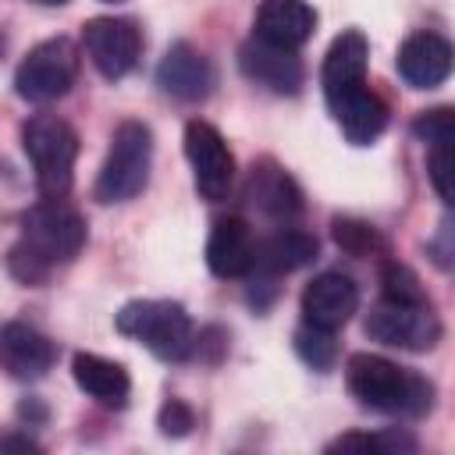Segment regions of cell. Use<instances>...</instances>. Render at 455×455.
<instances>
[{
    "mask_svg": "<svg viewBox=\"0 0 455 455\" xmlns=\"http://www.w3.org/2000/svg\"><path fill=\"white\" fill-rule=\"evenodd\" d=\"M53 363H57V345L43 331L18 323V320L0 327V370L4 373H11L14 380H39L53 370Z\"/></svg>",
    "mask_w": 455,
    "mask_h": 455,
    "instance_id": "8fae6325",
    "label": "cell"
},
{
    "mask_svg": "<svg viewBox=\"0 0 455 455\" xmlns=\"http://www.w3.org/2000/svg\"><path fill=\"white\" fill-rule=\"evenodd\" d=\"M156 85L174 96V100H185V103H196V100H206L210 89H213V68L210 60L188 46V43H174L160 68H156Z\"/></svg>",
    "mask_w": 455,
    "mask_h": 455,
    "instance_id": "9a60e30c",
    "label": "cell"
},
{
    "mask_svg": "<svg viewBox=\"0 0 455 455\" xmlns=\"http://www.w3.org/2000/svg\"><path fill=\"white\" fill-rule=\"evenodd\" d=\"M149 164H153L149 128L142 121H121L110 135V149L96 178V199L100 203L135 199L149 181Z\"/></svg>",
    "mask_w": 455,
    "mask_h": 455,
    "instance_id": "5b68a950",
    "label": "cell"
},
{
    "mask_svg": "<svg viewBox=\"0 0 455 455\" xmlns=\"http://www.w3.org/2000/svg\"><path fill=\"white\" fill-rule=\"evenodd\" d=\"M366 334L380 345H395L405 352H430L441 341V320L430 302H398L380 299L366 313Z\"/></svg>",
    "mask_w": 455,
    "mask_h": 455,
    "instance_id": "52a82bcc",
    "label": "cell"
},
{
    "mask_svg": "<svg viewBox=\"0 0 455 455\" xmlns=\"http://www.w3.org/2000/svg\"><path fill=\"white\" fill-rule=\"evenodd\" d=\"M75 75H78V50L71 39L57 36L25 53L14 75V89L28 103H53L75 85Z\"/></svg>",
    "mask_w": 455,
    "mask_h": 455,
    "instance_id": "8992f818",
    "label": "cell"
},
{
    "mask_svg": "<svg viewBox=\"0 0 455 455\" xmlns=\"http://www.w3.org/2000/svg\"><path fill=\"white\" fill-rule=\"evenodd\" d=\"M366 64H370V43L359 28H348L331 43V50L323 57V71H320L327 107H334L338 100H345L366 85Z\"/></svg>",
    "mask_w": 455,
    "mask_h": 455,
    "instance_id": "7c38bea8",
    "label": "cell"
},
{
    "mask_svg": "<svg viewBox=\"0 0 455 455\" xmlns=\"http://www.w3.org/2000/svg\"><path fill=\"white\" fill-rule=\"evenodd\" d=\"M185 156L192 164L199 196L210 203H220L235 181V156H231L224 135L210 121H188L185 124Z\"/></svg>",
    "mask_w": 455,
    "mask_h": 455,
    "instance_id": "9c48e42d",
    "label": "cell"
},
{
    "mask_svg": "<svg viewBox=\"0 0 455 455\" xmlns=\"http://www.w3.org/2000/svg\"><path fill=\"white\" fill-rule=\"evenodd\" d=\"M156 427H160V434H167V437H185V434H192V427H196V412H192L185 402L171 398V402L160 405Z\"/></svg>",
    "mask_w": 455,
    "mask_h": 455,
    "instance_id": "83f0119b",
    "label": "cell"
},
{
    "mask_svg": "<svg viewBox=\"0 0 455 455\" xmlns=\"http://www.w3.org/2000/svg\"><path fill=\"white\" fill-rule=\"evenodd\" d=\"M238 68L249 82L277 92V96H295L302 89V60L295 57V50H284V46H270L263 39H249L242 50H238Z\"/></svg>",
    "mask_w": 455,
    "mask_h": 455,
    "instance_id": "30bf717a",
    "label": "cell"
},
{
    "mask_svg": "<svg viewBox=\"0 0 455 455\" xmlns=\"http://www.w3.org/2000/svg\"><path fill=\"white\" fill-rule=\"evenodd\" d=\"M430 153H427V174H430V185H434V192L451 206V142H434V146H427Z\"/></svg>",
    "mask_w": 455,
    "mask_h": 455,
    "instance_id": "4316f807",
    "label": "cell"
},
{
    "mask_svg": "<svg viewBox=\"0 0 455 455\" xmlns=\"http://www.w3.org/2000/svg\"><path fill=\"white\" fill-rule=\"evenodd\" d=\"M380 288H384V299H398V302H427L423 288H419V277L402 267V263H384L380 267Z\"/></svg>",
    "mask_w": 455,
    "mask_h": 455,
    "instance_id": "d4e9b609",
    "label": "cell"
},
{
    "mask_svg": "<svg viewBox=\"0 0 455 455\" xmlns=\"http://www.w3.org/2000/svg\"><path fill=\"white\" fill-rule=\"evenodd\" d=\"M36 4H43V7H60V4H68V0H36Z\"/></svg>",
    "mask_w": 455,
    "mask_h": 455,
    "instance_id": "f546056e",
    "label": "cell"
},
{
    "mask_svg": "<svg viewBox=\"0 0 455 455\" xmlns=\"http://www.w3.org/2000/svg\"><path fill=\"white\" fill-rule=\"evenodd\" d=\"M395 68L412 89H437L451 75V43L437 32H412L398 46Z\"/></svg>",
    "mask_w": 455,
    "mask_h": 455,
    "instance_id": "5bb4252c",
    "label": "cell"
},
{
    "mask_svg": "<svg viewBox=\"0 0 455 455\" xmlns=\"http://www.w3.org/2000/svg\"><path fill=\"white\" fill-rule=\"evenodd\" d=\"M82 46L92 68L114 82L135 68L142 53V32L132 18H92L82 25Z\"/></svg>",
    "mask_w": 455,
    "mask_h": 455,
    "instance_id": "ba28073f",
    "label": "cell"
},
{
    "mask_svg": "<svg viewBox=\"0 0 455 455\" xmlns=\"http://www.w3.org/2000/svg\"><path fill=\"white\" fill-rule=\"evenodd\" d=\"M316 28V11L306 0H263L256 11V39L299 50Z\"/></svg>",
    "mask_w": 455,
    "mask_h": 455,
    "instance_id": "ac0fdd59",
    "label": "cell"
},
{
    "mask_svg": "<svg viewBox=\"0 0 455 455\" xmlns=\"http://www.w3.org/2000/svg\"><path fill=\"white\" fill-rule=\"evenodd\" d=\"M412 448H416V441L398 434V430H387V434H345V437L327 444V451H380V455L412 451Z\"/></svg>",
    "mask_w": 455,
    "mask_h": 455,
    "instance_id": "603a6c76",
    "label": "cell"
},
{
    "mask_svg": "<svg viewBox=\"0 0 455 455\" xmlns=\"http://www.w3.org/2000/svg\"><path fill=\"white\" fill-rule=\"evenodd\" d=\"M71 373H75V384L100 405L107 409H121L132 395V380H128V370L114 359H103L96 352H78L71 359Z\"/></svg>",
    "mask_w": 455,
    "mask_h": 455,
    "instance_id": "ffe728a7",
    "label": "cell"
},
{
    "mask_svg": "<svg viewBox=\"0 0 455 455\" xmlns=\"http://www.w3.org/2000/svg\"><path fill=\"white\" fill-rule=\"evenodd\" d=\"M114 323L121 334L142 341L164 363H181L196 345V331L185 306L171 299H135L121 306Z\"/></svg>",
    "mask_w": 455,
    "mask_h": 455,
    "instance_id": "277c9868",
    "label": "cell"
},
{
    "mask_svg": "<svg viewBox=\"0 0 455 455\" xmlns=\"http://www.w3.org/2000/svg\"><path fill=\"white\" fill-rule=\"evenodd\" d=\"M0 451H39V444L18 434H0Z\"/></svg>",
    "mask_w": 455,
    "mask_h": 455,
    "instance_id": "f1b7e54d",
    "label": "cell"
},
{
    "mask_svg": "<svg viewBox=\"0 0 455 455\" xmlns=\"http://www.w3.org/2000/svg\"><path fill=\"white\" fill-rule=\"evenodd\" d=\"M295 352L302 355V363H309L313 370H331L338 363V341L334 331L316 327V323H302L295 331Z\"/></svg>",
    "mask_w": 455,
    "mask_h": 455,
    "instance_id": "7402d4cb",
    "label": "cell"
},
{
    "mask_svg": "<svg viewBox=\"0 0 455 455\" xmlns=\"http://www.w3.org/2000/svg\"><path fill=\"white\" fill-rule=\"evenodd\" d=\"M82 245L85 220L60 199H46L21 217V238L11 249V274L25 284H39L57 263H71Z\"/></svg>",
    "mask_w": 455,
    "mask_h": 455,
    "instance_id": "6da1fadb",
    "label": "cell"
},
{
    "mask_svg": "<svg viewBox=\"0 0 455 455\" xmlns=\"http://www.w3.org/2000/svg\"><path fill=\"white\" fill-rule=\"evenodd\" d=\"M331 228H334V242H338L348 256H370V252L380 249V235H377L366 220H355V217H334Z\"/></svg>",
    "mask_w": 455,
    "mask_h": 455,
    "instance_id": "cb8c5ba5",
    "label": "cell"
},
{
    "mask_svg": "<svg viewBox=\"0 0 455 455\" xmlns=\"http://www.w3.org/2000/svg\"><path fill=\"white\" fill-rule=\"evenodd\" d=\"M21 149L32 160L39 192L46 199H60L75 178L78 132L57 114H36L21 124Z\"/></svg>",
    "mask_w": 455,
    "mask_h": 455,
    "instance_id": "3957f363",
    "label": "cell"
},
{
    "mask_svg": "<svg viewBox=\"0 0 455 455\" xmlns=\"http://www.w3.org/2000/svg\"><path fill=\"white\" fill-rule=\"evenodd\" d=\"M252 231L242 217H224L213 224L210 238H206V267L217 277H245L252 267Z\"/></svg>",
    "mask_w": 455,
    "mask_h": 455,
    "instance_id": "d6986e66",
    "label": "cell"
},
{
    "mask_svg": "<svg viewBox=\"0 0 455 455\" xmlns=\"http://www.w3.org/2000/svg\"><path fill=\"white\" fill-rule=\"evenodd\" d=\"M412 132L434 146V142H455V114L451 107H437V110H423L416 121H412Z\"/></svg>",
    "mask_w": 455,
    "mask_h": 455,
    "instance_id": "484cf974",
    "label": "cell"
},
{
    "mask_svg": "<svg viewBox=\"0 0 455 455\" xmlns=\"http://www.w3.org/2000/svg\"><path fill=\"white\" fill-rule=\"evenodd\" d=\"M348 391L359 398V405L384 412V416H405L416 419L434 409V384L384 355L355 352L345 363Z\"/></svg>",
    "mask_w": 455,
    "mask_h": 455,
    "instance_id": "7a4b0ae2",
    "label": "cell"
},
{
    "mask_svg": "<svg viewBox=\"0 0 455 455\" xmlns=\"http://www.w3.org/2000/svg\"><path fill=\"white\" fill-rule=\"evenodd\" d=\"M313 259H316V238L309 231H299V228H281L270 238L256 242L249 274L267 284L281 274H291V270L313 263Z\"/></svg>",
    "mask_w": 455,
    "mask_h": 455,
    "instance_id": "e0dca14e",
    "label": "cell"
},
{
    "mask_svg": "<svg viewBox=\"0 0 455 455\" xmlns=\"http://www.w3.org/2000/svg\"><path fill=\"white\" fill-rule=\"evenodd\" d=\"M359 309V288L348 274L341 270H327L320 277H313L302 291V316L306 323L338 331L352 320V313Z\"/></svg>",
    "mask_w": 455,
    "mask_h": 455,
    "instance_id": "4fadbf2b",
    "label": "cell"
},
{
    "mask_svg": "<svg viewBox=\"0 0 455 455\" xmlns=\"http://www.w3.org/2000/svg\"><path fill=\"white\" fill-rule=\"evenodd\" d=\"M331 114H334V121L341 124V132H345V139L352 146H370L387 128V103L370 85H363L352 96L338 100L331 107Z\"/></svg>",
    "mask_w": 455,
    "mask_h": 455,
    "instance_id": "44dd1931",
    "label": "cell"
},
{
    "mask_svg": "<svg viewBox=\"0 0 455 455\" xmlns=\"http://www.w3.org/2000/svg\"><path fill=\"white\" fill-rule=\"evenodd\" d=\"M245 199L270 220H291L302 213V192L288 171H281L274 160H259L249 171Z\"/></svg>",
    "mask_w": 455,
    "mask_h": 455,
    "instance_id": "2e32d148",
    "label": "cell"
}]
</instances>
